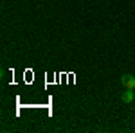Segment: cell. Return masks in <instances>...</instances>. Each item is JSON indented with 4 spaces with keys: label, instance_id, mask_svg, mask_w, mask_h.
<instances>
[{
    "label": "cell",
    "instance_id": "cell-1",
    "mask_svg": "<svg viewBox=\"0 0 135 133\" xmlns=\"http://www.w3.org/2000/svg\"><path fill=\"white\" fill-rule=\"evenodd\" d=\"M121 85L124 86V88H135V76L133 74H124V76H121Z\"/></svg>",
    "mask_w": 135,
    "mask_h": 133
},
{
    "label": "cell",
    "instance_id": "cell-2",
    "mask_svg": "<svg viewBox=\"0 0 135 133\" xmlns=\"http://www.w3.org/2000/svg\"><path fill=\"white\" fill-rule=\"evenodd\" d=\"M133 99H135V93H133V90H132V88H126L124 92L121 93V101L124 102V104H130Z\"/></svg>",
    "mask_w": 135,
    "mask_h": 133
}]
</instances>
